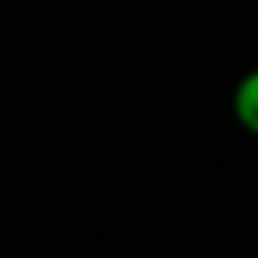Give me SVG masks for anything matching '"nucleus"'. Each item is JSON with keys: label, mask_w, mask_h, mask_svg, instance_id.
Here are the masks:
<instances>
[{"label": "nucleus", "mask_w": 258, "mask_h": 258, "mask_svg": "<svg viewBox=\"0 0 258 258\" xmlns=\"http://www.w3.org/2000/svg\"><path fill=\"white\" fill-rule=\"evenodd\" d=\"M231 112H234V121L246 134L258 137V67L246 70L237 79L231 91Z\"/></svg>", "instance_id": "nucleus-1"}]
</instances>
